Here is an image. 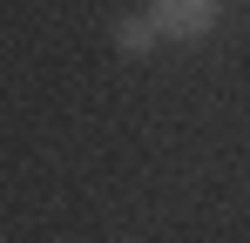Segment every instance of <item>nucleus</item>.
Listing matches in <instances>:
<instances>
[{
	"label": "nucleus",
	"mask_w": 250,
	"mask_h": 243,
	"mask_svg": "<svg viewBox=\"0 0 250 243\" xmlns=\"http://www.w3.org/2000/svg\"><path fill=\"white\" fill-rule=\"evenodd\" d=\"M216 14H223V0H149V20H156L163 40H203V34H216Z\"/></svg>",
	"instance_id": "f257e3e1"
},
{
	"label": "nucleus",
	"mask_w": 250,
	"mask_h": 243,
	"mask_svg": "<svg viewBox=\"0 0 250 243\" xmlns=\"http://www.w3.org/2000/svg\"><path fill=\"white\" fill-rule=\"evenodd\" d=\"M156 20H149V14H122V20H115V47H122V54H149V47H156Z\"/></svg>",
	"instance_id": "f03ea898"
}]
</instances>
